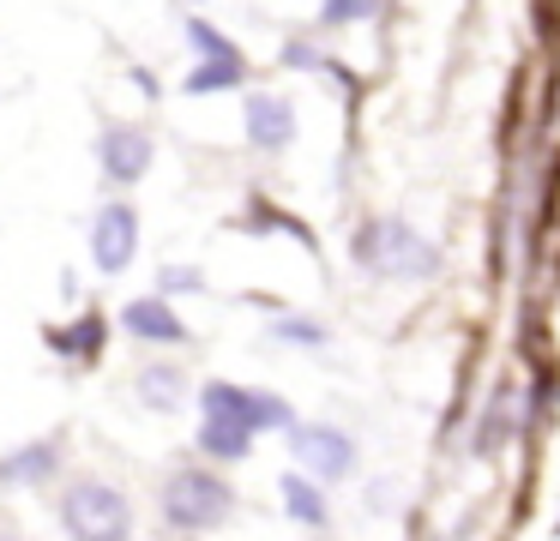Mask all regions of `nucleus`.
Listing matches in <instances>:
<instances>
[{"instance_id": "1", "label": "nucleus", "mask_w": 560, "mask_h": 541, "mask_svg": "<svg viewBox=\"0 0 560 541\" xmlns=\"http://www.w3.org/2000/svg\"><path fill=\"white\" fill-rule=\"evenodd\" d=\"M158 511H163V529H175V536H206V529H218L235 511V487L223 475H211V469L187 463L163 475Z\"/></svg>"}, {"instance_id": "2", "label": "nucleus", "mask_w": 560, "mask_h": 541, "mask_svg": "<svg viewBox=\"0 0 560 541\" xmlns=\"http://www.w3.org/2000/svg\"><path fill=\"white\" fill-rule=\"evenodd\" d=\"M55 517H61V529L79 536V541H121V536H133V499H127L115 481H103V475L67 481Z\"/></svg>"}, {"instance_id": "3", "label": "nucleus", "mask_w": 560, "mask_h": 541, "mask_svg": "<svg viewBox=\"0 0 560 541\" xmlns=\"http://www.w3.org/2000/svg\"><path fill=\"white\" fill-rule=\"evenodd\" d=\"M350 252L368 264V271H380V277H410V283H422V277L440 271V247H434V240H422L410 223H398V216H380V223H368L362 235L350 240Z\"/></svg>"}, {"instance_id": "4", "label": "nucleus", "mask_w": 560, "mask_h": 541, "mask_svg": "<svg viewBox=\"0 0 560 541\" xmlns=\"http://www.w3.org/2000/svg\"><path fill=\"white\" fill-rule=\"evenodd\" d=\"M290 457L314 481H343L355 469V439L331 421H302V427H290Z\"/></svg>"}, {"instance_id": "5", "label": "nucleus", "mask_w": 560, "mask_h": 541, "mask_svg": "<svg viewBox=\"0 0 560 541\" xmlns=\"http://www.w3.org/2000/svg\"><path fill=\"white\" fill-rule=\"evenodd\" d=\"M151 156H158V144H151V132L139 127V120H109V127L97 132L103 180H115V187H133V180H145V175H151Z\"/></svg>"}, {"instance_id": "6", "label": "nucleus", "mask_w": 560, "mask_h": 541, "mask_svg": "<svg viewBox=\"0 0 560 541\" xmlns=\"http://www.w3.org/2000/svg\"><path fill=\"white\" fill-rule=\"evenodd\" d=\"M139 252V211L133 204H103L97 216H91V264H97L103 277H121L127 264H133Z\"/></svg>"}, {"instance_id": "7", "label": "nucleus", "mask_w": 560, "mask_h": 541, "mask_svg": "<svg viewBox=\"0 0 560 541\" xmlns=\"http://www.w3.org/2000/svg\"><path fill=\"white\" fill-rule=\"evenodd\" d=\"M242 127H247V144H254V151L278 156L295 144V103L283 91H247Z\"/></svg>"}, {"instance_id": "8", "label": "nucleus", "mask_w": 560, "mask_h": 541, "mask_svg": "<svg viewBox=\"0 0 560 541\" xmlns=\"http://www.w3.org/2000/svg\"><path fill=\"white\" fill-rule=\"evenodd\" d=\"M103 343H109V319H103L97 307H85L73 325H43V349L61 355L67 367H97Z\"/></svg>"}, {"instance_id": "9", "label": "nucleus", "mask_w": 560, "mask_h": 541, "mask_svg": "<svg viewBox=\"0 0 560 541\" xmlns=\"http://www.w3.org/2000/svg\"><path fill=\"white\" fill-rule=\"evenodd\" d=\"M121 331L127 337H139V343H194V331H187V319L170 307V295H139V301H127L121 307Z\"/></svg>"}, {"instance_id": "10", "label": "nucleus", "mask_w": 560, "mask_h": 541, "mask_svg": "<svg viewBox=\"0 0 560 541\" xmlns=\"http://www.w3.org/2000/svg\"><path fill=\"white\" fill-rule=\"evenodd\" d=\"M55 475H61V433L31 439V445L0 457V487H43V481H55Z\"/></svg>"}, {"instance_id": "11", "label": "nucleus", "mask_w": 560, "mask_h": 541, "mask_svg": "<svg viewBox=\"0 0 560 541\" xmlns=\"http://www.w3.org/2000/svg\"><path fill=\"white\" fill-rule=\"evenodd\" d=\"M133 397L151 415H175L182 397H187V367H175V361H145V367L133 373Z\"/></svg>"}, {"instance_id": "12", "label": "nucleus", "mask_w": 560, "mask_h": 541, "mask_svg": "<svg viewBox=\"0 0 560 541\" xmlns=\"http://www.w3.org/2000/svg\"><path fill=\"white\" fill-rule=\"evenodd\" d=\"M199 451H206L211 463H247V451H254V427H247L242 415H206L199 421Z\"/></svg>"}, {"instance_id": "13", "label": "nucleus", "mask_w": 560, "mask_h": 541, "mask_svg": "<svg viewBox=\"0 0 560 541\" xmlns=\"http://www.w3.org/2000/svg\"><path fill=\"white\" fill-rule=\"evenodd\" d=\"M278 487H283V511H290L295 524H307V529H326V524H331L326 493H319V481L307 475V469H290V475H283Z\"/></svg>"}, {"instance_id": "14", "label": "nucleus", "mask_w": 560, "mask_h": 541, "mask_svg": "<svg viewBox=\"0 0 560 541\" xmlns=\"http://www.w3.org/2000/svg\"><path fill=\"white\" fill-rule=\"evenodd\" d=\"M242 79H247V60L242 55H211V60H199V67L182 79V91L187 96H211V91H235Z\"/></svg>"}, {"instance_id": "15", "label": "nucleus", "mask_w": 560, "mask_h": 541, "mask_svg": "<svg viewBox=\"0 0 560 541\" xmlns=\"http://www.w3.org/2000/svg\"><path fill=\"white\" fill-rule=\"evenodd\" d=\"M512 433H518V409H512V397H494L482 427H476V457H500L512 445Z\"/></svg>"}, {"instance_id": "16", "label": "nucleus", "mask_w": 560, "mask_h": 541, "mask_svg": "<svg viewBox=\"0 0 560 541\" xmlns=\"http://www.w3.org/2000/svg\"><path fill=\"white\" fill-rule=\"evenodd\" d=\"M295 409L283 403L278 391H247V421H254V433H290L295 427Z\"/></svg>"}, {"instance_id": "17", "label": "nucleus", "mask_w": 560, "mask_h": 541, "mask_svg": "<svg viewBox=\"0 0 560 541\" xmlns=\"http://www.w3.org/2000/svg\"><path fill=\"white\" fill-rule=\"evenodd\" d=\"M386 0H326L319 7V31H343V24H362V19H380Z\"/></svg>"}, {"instance_id": "18", "label": "nucleus", "mask_w": 560, "mask_h": 541, "mask_svg": "<svg viewBox=\"0 0 560 541\" xmlns=\"http://www.w3.org/2000/svg\"><path fill=\"white\" fill-rule=\"evenodd\" d=\"M182 31H187V43L199 48V60H211V55H242V48H235L230 36L218 31V24H206V19H187Z\"/></svg>"}, {"instance_id": "19", "label": "nucleus", "mask_w": 560, "mask_h": 541, "mask_svg": "<svg viewBox=\"0 0 560 541\" xmlns=\"http://www.w3.org/2000/svg\"><path fill=\"white\" fill-rule=\"evenodd\" d=\"M271 337H278V343L319 349V343H326V325H319V319H271Z\"/></svg>"}, {"instance_id": "20", "label": "nucleus", "mask_w": 560, "mask_h": 541, "mask_svg": "<svg viewBox=\"0 0 560 541\" xmlns=\"http://www.w3.org/2000/svg\"><path fill=\"white\" fill-rule=\"evenodd\" d=\"M158 289H163V295H199V289H206V277H199L194 264H163Z\"/></svg>"}, {"instance_id": "21", "label": "nucleus", "mask_w": 560, "mask_h": 541, "mask_svg": "<svg viewBox=\"0 0 560 541\" xmlns=\"http://www.w3.org/2000/svg\"><path fill=\"white\" fill-rule=\"evenodd\" d=\"M283 67H326L307 43H283Z\"/></svg>"}, {"instance_id": "22", "label": "nucleus", "mask_w": 560, "mask_h": 541, "mask_svg": "<svg viewBox=\"0 0 560 541\" xmlns=\"http://www.w3.org/2000/svg\"><path fill=\"white\" fill-rule=\"evenodd\" d=\"M555 536H560V524H555Z\"/></svg>"}]
</instances>
